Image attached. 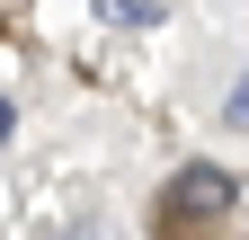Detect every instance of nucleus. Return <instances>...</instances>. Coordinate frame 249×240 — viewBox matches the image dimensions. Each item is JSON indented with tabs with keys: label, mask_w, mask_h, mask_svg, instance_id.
Masks as SVG:
<instances>
[{
	"label": "nucleus",
	"mask_w": 249,
	"mask_h": 240,
	"mask_svg": "<svg viewBox=\"0 0 249 240\" xmlns=\"http://www.w3.org/2000/svg\"><path fill=\"white\" fill-rule=\"evenodd\" d=\"M107 18H116V27H151L160 9H151V0H107Z\"/></svg>",
	"instance_id": "obj_2"
},
{
	"label": "nucleus",
	"mask_w": 249,
	"mask_h": 240,
	"mask_svg": "<svg viewBox=\"0 0 249 240\" xmlns=\"http://www.w3.org/2000/svg\"><path fill=\"white\" fill-rule=\"evenodd\" d=\"M223 116H231V125H249V71H240V89H231V107H223Z\"/></svg>",
	"instance_id": "obj_3"
},
{
	"label": "nucleus",
	"mask_w": 249,
	"mask_h": 240,
	"mask_svg": "<svg viewBox=\"0 0 249 240\" xmlns=\"http://www.w3.org/2000/svg\"><path fill=\"white\" fill-rule=\"evenodd\" d=\"M240 205V187H231V169H213V160H187L169 187H160V205H151V231L160 240H187V231H205V223H223Z\"/></svg>",
	"instance_id": "obj_1"
}]
</instances>
